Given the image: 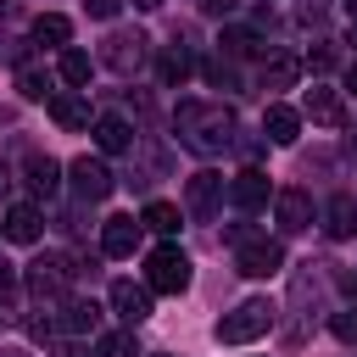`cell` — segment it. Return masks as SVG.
<instances>
[{
	"instance_id": "obj_1",
	"label": "cell",
	"mask_w": 357,
	"mask_h": 357,
	"mask_svg": "<svg viewBox=\"0 0 357 357\" xmlns=\"http://www.w3.org/2000/svg\"><path fill=\"white\" fill-rule=\"evenodd\" d=\"M173 134H178V145L195 151V156H223V151L234 145L240 123H234V112H229L223 100H178V106H173Z\"/></svg>"
},
{
	"instance_id": "obj_2",
	"label": "cell",
	"mask_w": 357,
	"mask_h": 357,
	"mask_svg": "<svg viewBox=\"0 0 357 357\" xmlns=\"http://www.w3.org/2000/svg\"><path fill=\"white\" fill-rule=\"evenodd\" d=\"M268 329H273V301H262V296H251V301H240L234 312L218 318V340L223 346H245V340H257Z\"/></svg>"
},
{
	"instance_id": "obj_3",
	"label": "cell",
	"mask_w": 357,
	"mask_h": 357,
	"mask_svg": "<svg viewBox=\"0 0 357 357\" xmlns=\"http://www.w3.org/2000/svg\"><path fill=\"white\" fill-rule=\"evenodd\" d=\"M145 284H151L156 296H178V290H190V257H184L173 240H162V245L145 257Z\"/></svg>"
},
{
	"instance_id": "obj_4",
	"label": "cell",
	"mask_w": 357,
	"mask_h": 357,
	"mask_svg": "<svg viewBox=\"0 0 357 357\" xmlns=\"http://www.w3.org/2000/svg\"><path fill=\"white\" fill-rule=\"evenodd\" d=\"M67 279H73V268H67V257H39V262H28V273H22V290L50 312V307H61L67 301Z\"/></svg>"
},
{
	"instance_id": "obj_5",
	"label": "cell",
	"mask_w": 357,
	"mask_h": 357,
	"mask_svg": "<svg viewBox=\"0 0 357 357\" xmlns=\"http://www.w3.org/2000/svg\"><path fill=\"white\" fill-rule=\"evenodd\" d=\"M145 56H151V39L134 33V28H112V33L100 39V67H112L117 78H134V73L145 67Z\"/></svg>"
},
{
	"instance_id": "obj_6",
	"label": "cell",
	"mask_w": 357,
	"mask_h": 357,
	"mask_svg": "<svg viewBox=\"0 0 357 357\" xmlns=\"http://www.w3.org/2000/svg\"><path fill=\"white\" fill-rule=\"evenodd\" d=\"M67 178H73V195L89 201V206L106 201V195L117 190V173H112L100 156H73V162H67Z\"/></svg>"
},
{
	"instance_id": "obj_7",
	"label": "cell",
	"mask_w": 357,
	"mask_h": 357,
	"mask_svg": "<svg viewBox=\"0 0 357 357\" xmlns=\"http://www.w3.org/2000/svg\"><path fill=\"white\" fill-rule=\"evenodd\" d=\"M223 195H229V184H223V173H212V167H201V173L184 178V212H190L195 223H212Z\"/></svg>"
},
{
	"instance_id": "obj_8",
	"label": "cell",
	"mask_w": 357,
	"mask_h": 357,
	"mask_svg": "<svg viewBox=\"0 0 357 357\" xmlns=\"http://www.w3.org/2000/svg\"><path fill=\"white\" fill-rule=\"evenodd\" d=\"M234 268H240L245 279H273V273L284 268V245L262 234V240H251V245H240V251H234Z\"/></svg>"
},
{
	"instance_id": "obj_9",
	"label": "cell",
	"mask_w": 357,
	"mask_h": 357,
	"mask_svg": "<svg viewBox=\"0 0 357 357\" xmlns=\"http://www.w3.org/2000/svg\"><path fill=\"white\" fill-rule=\"evenodd\" d=\"M112 312H117L128 329H139V324L151 318V284H134V279H112Z\"/></svg>"
},
{
	"instance_id": "obj_10",
	"label": "cell",
	"mask_w": 357,
	"mask_h": 357,
	"mask_svg": "<svg viewBox=\"0 0 357 357\" xmlns=\"http://www.w3.org/2000/svg\"><path fill=\"white\" fill-rule=\"evenodd\" d=\"M89 134H95V151H100V156H123V151H134V139H139V134L128 128V117H117V112H100Z\"/></svg>"
},
{
	"instance_id": "obj_11",
	"label": "cell",
	"mask_w": 357,
	"mask_h": 357,
	"mask_svg": "<svg viewBox=\"0 0 357 357\" xmlns=\"http://www.w3.org/2000/svg\"><path fill=\"white\" fill-rule=\"evenodd\" d=\"M273 218H279V229H284V234L312 229V195H307V190H296V184H290V190H279V195H273Z\"/></svg>"
},
{
	"instance_id": "obj_12",
	"label": "cell",
	"mask_w": 357,
	"mask_h": 357,
	"mask_svg": "<svg viewBox=\"0 0 357 357\" xmlns=\"http://www.w3.org/2000/svg\"><path fill=\"white\" fill-rule=\"evenodd\" d=\"M0 234H6L11 245H33V240L45 234V212H39L33 201H17V206H6V223H0Z\"/></svg>"
},
{
	"instance_id": "obj_13",
	"label": "cell",
	"mask_w": 357,
	"mask_h": 357,
	"mask_svg": "<svg viewBox=\"0 0 357 357\" xmlns=\"http://www.w3.org/2000/svg\"><path fill=\"white\" fill-rule=\"evenodd\" d=\"M229 201H234L240 212H262V206H268V173H257V167L234 173V178H229Z\"/></svg>"
},
{
	"instance_id": "obj_14",
	"label": "cell",
	"mask_w": 357,
	"mask_h": 357,
	"mask_svg": "<svg viewBox=\"0 0 357 357\" xmlns=\"http://www.w3.org/2000/svg\"><path fill=\"white\" fill-rule=\"evenodd\" d=\"M139 229H145V223H134V218H123V212L106 218V223H100V251H106V257H134Z\"/></svg>"
},
{
	"instance_id": "obj_15",
	"label": "cell",
	"mask_w": 357,
	"mask_h": 357,
	"mask_svg": "<svg viewBox=\"0 0 357 357\" xmlns=\"http://www.w3.org/2000/svg\"><path fill=\"white\" fill-rule=\"evenodd\" d=\"M56 329H61V335H95V329H100V307L67 296V301L56 307Z\"/></svg>"
},
{
	"instance_id": "obj_16",
	"label": "cell",
	"mask_w": 357,
	"mask_h": 357,
	"mask_svg": "<svg viewBox=\"0 0 357 357\" xmlns=\"http://www.w3.org/2000/svg\"><path fill=\"white\" fill-rule=\"evenodd\" d=\"M50 117H56L67 134H78V128H95V123H89V100H84L78 89H56V100H50Z\"/></svg>"
},
{
	"instance_id": "obj_17",
	"label": "cell",
	"mask_w": 357,
	"mask_h": 357,
	"mask_svg": "<svg viewBox=\"0 0 357 357\" xmlns=\"http://www.w3.org/2000/svg\"><path fill=\"white\" fill-rule=\"evenodd\" d=\"M22 184H28L33 195H56V190H61V162H56V156H39V151H33V156L22 162Z\"/></svg>"
},
{
	"instance_id": "obj_18",
	"label": "cell",
	"mask_w": 357,
	"mask_h": 357,
	"mask_svg": "<svg viewBox=\"0 0 357 357\" xmlns=\"http://www.w3.org/2000/svg\"><path fill=\"white\" fill-rule=\"evenodd\" d=\"M324 229H329V240H351L357 234V195H329V206H324Z\"/></svg>"
},
{
	"instance_id": "obj_19",
	"label": "cell",
	"mask_w": 357,
	"mask_h": 357,
	"mask_svg": "<svg viewBox=\"0 0 357 357\" xmlns=\"http://www.w3.org/2000/svg\"><path fill=\"white\" fill-rule=\"evenodd\" d=\"M301 112H307L312 123H324V128H335V123L346 117V112H340V95H335L329 84H312V89L301 95Z\"/></svg>"
},
{
	"instance_id": "obj_20",
	"label": "cell",
	"mask_w": 357,
	"mask_h": 357,
	"mask_svg": "<svg viewBox=\"0 0 357 357\" xmlns=\"http://www.w3.org/2000/svg\"><path fill=\"white\" fill-rule=\"evenodd\" d=\"M262 134H268L273 145H296V134H301V112H296V106H279V100H273V106L262 112Z\"/></svg>"
},
{
	"instance_id": "obj_21",
	"label": "cell",
	"mask_w": 357,
	"mask_h": 357,
	"mask_svg": "<svg viewBox=\"0 0 357 357\" xmlns=\"http://www.w3.org/2000/svg\"><path fill=\"white\" fill-rule=\"evenodd\" d=\"M190 73H195V61H190V50H184V45H167V50L156 56V78H162L167 89H178Z\"/></svg>"
},
{
	"instance_id": "obj_22",
	"label": "cell",
	"mask_w": 357,
	"mask_h": 357,
	"mask_svg": "<svg viewBox=\"0 0 357 357\" xmlns=\"http://www.w3.org/2000/svg\"><path fill=\"white\" fill-rule=\"evenodd\" d=\"M17 95H22V100H45V106H50V100H56V84H50V73H45V67L22 61V67H17Z\"/></svg>"
},
{
	"instance_id": "obj_23",
	"label": "cell",
	"mask_w": 357,
	"mask_h": 357,
	"mask_svg": "<svg viewBox=\"0 0 357 357\" xmlns=\"http://www.w3.org/2000/svg\"><path fill=\"white\" fill-rule=\"evenodd\" d=\"M318 296H324V279H318V273H312V262H307V268L290 279V307H296L301 318H312L307 307H318Z\"/></svg>"
},
{
	"instance_id": "obj_24",
	"label": "cell",
	"mask_w": 357,
	"mask_h": 357,
	"mask_svg": "<svg viewBox=\"0 0 357 357\" xmlns=\"http://www.w3.org/2000/svg\"><path fill=\"white\" fill-rule=\"evenodd\" d=\"M67 39H73V22L67 17H56V11L33 17V45H67Z\"/></svg>"
},
{
	"instance_id": "obj_25",
	"label": "cell",
	"mask_w": 357,
	"mask_h": 357,
	"mask_svg": "<svg viewBox=\"0 0 357 357\" xmlns=\"http://www.w3.org/2000/svg\"><path fill=\"white\" fill-rule=\"evenodd\" d=\"M223 50H229V56H268V39H262L257 28H229V33H223Z\"/></svg>"
},
{
	"instance_id": "obj_26",
	"label": "cell",
	"mask_w": 357,
	"mask_h": 357,
	"mask_svg": "<svg viewBox=\"0 0 357 357\" xmlns=\"http://www.w3.org/2000/svg\"><path fill=\"white\" fill-rule=\"evenodd\" d=\"M139 223H145L151 234H178V206H167V201H145Z\"/></svg>"
},
{
	"instance_id": "obj_27",
	"label": "cell",
	"mask_w": 357,
	"mask_h": 357,
	"mask_svg": "<svg viewBox=\"0 0 357 357\" xmlns=\"http://www.w3.org/2000/svg\"><path fill=\"white\" fill-rule=\"evenodd\" d=\"M56 73L73 84V89H84L89 84V73H95V61L84 56V50H61V61H56Z\"/></svg>"
},
{
	"instance_id": "obj_28",
	"label": "cell",
	"mask_w": 357,
	"mask_h": 357,
	"mask_svg": "<svg viewBox=\"0 0 357 357\" xmlns=\"http://www.w3.org/2000/svg\"><path fill=\"white\" fill-rule=\"evenodd\" d=\"M95 357H145V351H139L134 329H117V335H100L95 340Z\"/></svg>"
},
{
	"instance_id": "obj_29",
	"label": "cell",
	"mask_w": 357,
	"mask_h": 357,
	"mask_svg": "<svg viewBox=\"0 0 357 357\" xmlns=\"http://www.w3.org/2000/svg\"><path fill=\"white\" fill-rule=\"evenodd\" d=\"M296 73H301V67H296L290 56H273V61L262 67V89H290V84H296Z\"/></svg>"
},
{
	"instance_id": "obj_30",
	"label": "cell",
	"mask_w": 357,
	"mask_h": 357,
	"mask_svg": "<svg viewBox=\"0 0 357 357\" xmlns=\"http://www.w3.org/2000/svg\"><path fill=\"white\" fill-rule=\"evenodd\" d=\"M329 335H335L340 346H357V307H346V312H335V318H329Z\"/></svg>"
},
{
	"instance_id": "obj_31",
	"label": "cell",
	"mask_w": 357,
	"mask_h": 357,
	"mask_svg": "<svg viewBox=\"0 0 357 357\" xmlns=\"http://www.w3.org/2000/svg\"><path fill=\"white\" fill-rule=\"evenodd\" d=\"M17 290H22V279H17V268L11 262H0V318L17 307Z\"/></svg>"
},
{
	"instance_id": "obj_32",
	"label": "cell",
	"mask_w": 357,
	"mask_h": 357,
	"mask_svg": "<svg viewBox=\"0 0 357 357\" xmlns=\"http://www.w3.org/2000/svg\"><path fill=\"white\" fill-rule=\"evenodd\" d=\"M201 73H206V84H223V89H234V61H223V56H206V61H201Z\"/></svg>"
},
{
	"instance_id": "obj_33",
	"label": "cell",
	"mask_w": 357,
	"mask_h": 357,
	"mask_svg": "<svg viewBox=\"0 0 357 357\" xmlns=\"http://www.w3.org/2000/svg\"><path fill=\"white\" fill-rule=\"evenodd\" d=\"M223 240H229V245L240 251V245H251V240H262V234H257L251 223H229V229H223Z\"/></svg>"
},
{
	"instance_id": "obj_34",
	"label": "cell",
	"mask_w": 357,
	"mask_h": 357,
	"mask_svg": "<svg viewBox=\"0 0 357 357\" xmlns=\"http://www.w3.org/2000/svg\"><path fill=\"white\" fill-rule=\"evenodd\" d=\"M307 67H312V73H329V67H335V45H312Z\"/></svg>"
},
{
	"instance_id": "obj_35",
	"label": "cell",
	"mask_w": 357,
	"mask_h": 357,
	"mask_svg": "<svg viewBox=\"0 0 357 357\" xmlns=\"http://www.w3.org/2000/svg\"><path fill=\"white\" fill-rule=\"evenodd\" d=\"M117 6H123V0H84V11H89V17H100V22H112V17H117Z\"/></svg>"
},
{
	"instance_id": "obj_36",
	"label": "cell",
	"mask_w": 357,
	"mask_h": 357,
	"mask_svg": "<svg viewBox=\"0 0 357 357\" xmlns=\"http://www.w3.org/2000/svg\"><path fill=\"white\" fill-rule=\"evenodd\" d=\"M195 6H201V11H212V17H229L240 0H195Z\"/></svg>"
},
{
	"instance_id": "obj_37",
	"label": "cell",
	"mask_w": 357,
	"mask_h": 357,
	"mask_svg": "<svg viewBox=\"0 0 357 357\" xmlns=\"http://www.w3.org/2000/svg\"><path fill=\"white\" fill-rule=\"evenodd\" d=\"M340 290H346V301L357 307V268H346V273H340Z\"/></svg>"
},
{
	"instance_id": "obj_38",
	"label": "cell",
	"mask_w": 357,
	"mask_h": 357,
	"mask_svg": "<svg viewBox=\"0 0 357 357\" xmlns=\"http://www.w3.org/2000/svg\"><path fill=\"white\" fill-rule=\"evenodd\" d=\"M346 39L357 45V0H346Z\"/></svg>"
},
{
	"instance_id": "obj_39",
	"label": "cell",
	"mask_w": 357,
	"mask_h": 357,
	"mask_svg": "<svg viewBox=\"0 0 357 357\" xmlns=\"http://www.w3.org/2000/svg\"><path fill=\"white\" fill-rule=\"evenodd\" d=\"M45 357H84V351H78V346H73V340H61V346H50V351H45Z\"/></svg>"
},
{
	"instance_id": "obj_40",
	"label": "cell",
	"mask_w": 357,
	"mask_h": 357,
	"mask_svg": "<svg viewBox=\"0 0 357 357\" xmlns=\"http://www.w3.org/2000/svg\"><path fill=\"white\" fill-rule=\"evenodd\" d=\"M17 11H22V0H0V22H11Z\"/></svg>"
},
{
	"instance_id": "obj_41",
	"label": "cell",
	"mask_w": 357,
	"mask_h": 357,
	"mask_svg": "<svg viewBox=\"0 0 357 357\" xmlns=\"http://www.w3.org/2000/svg\"><path fill=\"white\" fill-rule=\"evenodd\" d=\"M346 95H357V61L346 67Z\"/></svg>"
},
{
	"instance_id": "obj_42",
	"label": "cell",
	"mask_w": 357,
	"mask_h": 357,
	"mask_svg": "<svg viewBox=\"0 0 357 357\" xmlns=\"http://www.w3.org/2000/svg\"><path fill=\"white\" fill-rule=\"evenodd\" d=\"M346 151H351V156H357V128H351V134H346Z\"/></svg>"
},
{
	"instance_id": "obj_43",
	"label": "cell",
	"mask_w": 357,
	"mask_h": 357,
	"mask_svg": "<svg viewBox=\"0 0 357 357\" xmlns=\"http://www.w3.org/2000/svg\"><path fill=\"white\" fill-rule=\"evenodd\" d=\"M134 6H139V11H156V6H162V0H134Z\"/></svg>"
},
{
	"instance_id": "obj_44",
	"label": "cell",
	"mask_w": 357,
	"mask_h": 357,
	"mask_svg": "<svg viewBox=\"0 0 357 357\" xmlns=\"http://www.w3.org/2000/svg\"><path fill=\"white\" fill-rule=\"evenodd\" d=\"M151 357H173V351H151Z\"/></svg>"
}]
</instances>
